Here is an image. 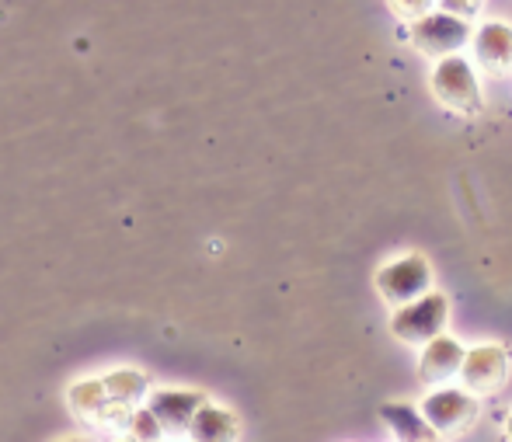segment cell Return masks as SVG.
I'll use <instances>...</instances> for the list:
<instances>
[{"label":"cell","mask_w":512,"mask_h":442,"mask_svg":"<svg viewBox=\"0 0 512 442\" xmlns=\"http://www.w3.org/2000/svg\"><path fill=\"white\" fill-rule=\"evenodd\" d=\"M129 415H133V408H129V404L108 401L105 408L98 411L95 425H102V429H108V432H126L129 429Z\"/></svg>","instance_id":"16"},{"label":"cell","mask_w":512,"mask_h":442,"mask_svg":"<svg viewBox=\"0 0 512 442\" xmlns=\"http://www.w3.org/2000/svg\"><path fill=\"white\" fill-rule=\"evenodd\" d=\"M373 286H377L380 300L391 310L408 307L418 296H425L432 289V265L425 255L418 251H408V255H398L391 262H384L373 275Z\"/></svg>","instance_id":"2"},{"label":"cell","mask_w":512,"mask_h":442,"mask_svg":"<svg viewBox=\"0 0 512 442\" xmlns=\"http://www.w3.org/2000/svg\"><path fill=\"white\" fill-rule=\"evenodd\" d=\"M192 442H237L241 436V422L230 408H220V404L206 401L203 408L196 411L189 432H185Z\"/></svg>","instance_id":"10"},{"label":"cell","mask_w":512,"mask_h":442,"mask_svg":"<svg viewBox=\"0 0 512 442\" xmlns=\"http://www.w3.org/2000/svg\"><path fill=\"white\" fill-rule=\"evenodd\" d=\"M471 35V21L453 18V14L439 11V7L408 25V42L422 56H429L432 63L446 60V56H460V49L471 46Z\"/></svg>","instance_id":"4"},{"label":"cell","mask_w":512,"mask_h":442,"mask_svg":"<svg viewBox=\"0 0 512 442\" xmlns=\"http://www.w3.org/2000/svg\"><path fill=\"white\" fill-rule=\"evenodd\" d=\"M446 324H450V296L439 293V289H429L415 303L394 310L391 335L405 345H425L432 338L446 335Z\"/></svg>","instance_id":"3"},{"label":"cell","mask_w":512,"mask_h":442,"mask_svg":"<svg viewBox=\"0 0 512 442\" xmlns=\"http://www.w3.org/2000/svg\"><path fill=\"white\" fill-rule=\"evenodd\" d=\"M509 373H512L509 352L495 342H481L464 349V362H460L457 376L464 383L460 390H467L471 397H492L509 383Z\"/></svg>","instance_id":"6"},{"label":"cell","mask_w":512,"mask_h":442,"mask_svg":"<svg viewBox=\"0 0 512 442\" xmlns=\"http://www.w3.org/2000/svg\"><path fill=\"white\" fill-rule=\"evenodd\" d=\"M102 387H105L108 401L129 404V408H136V401H143V397L150 394V380L140 369H115V373L102 376Z\"/></svg>","instance_id":"12"},{"label":"cell","mask_w":512,"mask_h":442,"mask_svg":"<svg viewBox=\"0 0 512 442\" xmlns=\"http://www.w3.org/2000/svg\"><path fill=\"white\" fill-rule=\"evenodd\" d=\"M436 4H439V11L453 14V18L471 21V18H478V14L485 11L488 0H436Z\"/></svg>","instance_id":"17"},{"label":"cell","mask_w":512,"mask_h":442,"mask_svg":"<svg viewBox=\"0 0 512 442\" xmlns=\"http://www.w3.org/2000/svg\"><path fill=\"white\" fill-rule=\"evenodd\" d=\"M429 91L446 112L460 115V119H478L485 112V94H481L478 70L467 56H446L432 67Z\"/></svg>","instance_id":"1"},{"label":"cell","mask_w":512,"mask_h":442,"mask_svg":"<svg viewBox=\"0 0 512 442\" xmlns=\"http://www.w3.org/2000/svg\"><path fill=\"white\" fill-rule=\"evenodd\" d=\"M108 442H133V439H129V436H112Z\"/></svg>","instance_id":"19"},{"label":"cell","mask_w":512,"mask_h":442,"mask_svg":"<svg viewBox=\"0 0 512 442\" xmlns=\"http://www.w3.org/2000/svg\"><path fill=\"white\" fill-rule=\"evenodd\" d=\"M387 11L394 14L398 21H418L425 18L429 11H436V0H387Z\"/></svg>","instance_id":"15"},{"label":"cell","mask_w":512,"mask_h":442,"mask_svg":"<svg viewBox=\"0 0 512 442\" xmlns=\"http://www.w3.org/2000/svg\"><path fill=\"white\" fill-rule=\"evenodd\" d=\"M63 442H91V439H63Z\"/></svg>","instance_id":"20"},{"label":"cell","mask_w":512,"mask_h":442,"mask_svg":"<svg viewBox=\"0 0 512 442\" xmlns=\"http://www.w3.org/2000/svg\"><path fill=\"white\" fill-rule=\"evenodd\" d=\"M474 46V60L495 81H506L512 77V25L502 18L485 21L481 28H474L471 35Z\"/></svg>","instance_id":"8"},{"label":"cell","mask_w":512,"mask_h":442,"mask_svg":"<svg viewBox=\"0 0 512 442\" xmlns=\"http://www.w3.org/2000/svg\"><path fill=\"white\" fill-rule=\"evenodd\" d=\"M380 418H384V425L391 429L394 442H443L425 425L422 411L411 408L405 401H387L384 408H380Z\"/></svg>","instance_id":"11"},{"label":"cell","mask_w":512,"mask_h":442,"mask_svg":"<svg viewBox=\"0 0 512 442\" xmlns=\"http://www.w3.org/2000/svg\"><path fill=\"white\" fill-rule=\"evenodd\" d=\"M67 404H70V411H74L77 418H84V422H95L98 411H102L105 404H108V394H105V387H102V376H98V380L70 383Z\"/></svg>","instance_id":"13"},{"label":"cell","mask_w":512,"mask_h":442,"mask_svg":"<svg viewBox=\"0 0 512 442\" xmlns=\"http://www.w3.org/2000/svg\"><path fill=\"white\" fill-rule=\"evenodd\" d=\"M418 411H422L425 425H429L439 439H457L478 425L481 401L460 387H443V390H432Z\"/></svg>","instance_id":"5"},{"label":"cell","mask_w":512,"mask_h":442,"mask_svg":"<svg viewBox=\"0 0 512 442\" xmlns=\"http://www.w3.org/2000/svg\"><path fill=\"white\" fill-rule=\"evenodd\" d=\"M506 442H512V415H509V422H506Z\"/></svg>","instance_id":"18"},{"label":"cell","mask_w":512,"mask_h":442,"mask_svg":"<svg viewBox=\"0 0 512 442\" xmlns=\"http://www.w3.org/2000/svg\"><path fill=\"white\" fill-rule=\"evenodd\" d=\"M460 362H464V345L453 335H439L432 342L422 345L418 355V383L425 387H446L450 380H457Z\"/></svg>","instance_id":"9"},{"label":"cell","mask_w":512,"mask_h":442,"mask_svg":"<svg viewBox=\"0 0 512 442\" xmlns=\"http://www.w3.org/2000/svg\"><path fill=\"white\" fill-rule=\"evenodd\" d=\"M126 436L133 439V442H164L161 425H157V418L150 415L147 408H133V415H129Z\"/></svg>","instance_id":"14"},{"label":"cell","mask_w":512,"mask_h":442,"mask_svg":"<svg viewBox=\"0 0 512 442\" xmlns=\"http://www.w3.org/2000/svg\"><path fill=\"white\" fill-rule=\"evenodd\" d=\"M206 404V394L182 387H157L147 394V411L157 418L164 436H185L196 418V411Z\"/></svg>","instance_id":"7"}]
</instances>
